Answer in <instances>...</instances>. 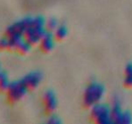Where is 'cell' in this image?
I'll return each instance as SVG.
<instances>
[{
    "mask_svg": "<svg viewBox=\"0 0 132 124\" xmlns=\"http://www.w3.org/2000/svg\"><path fill=\"white\" fill-rule=\"evenodd\" d=\"M46 98H47V105H48L49 109L53 110L56 107V105H57V103H56V98H55V97H54V95L52 93H48Z\"/></svg>",
    "mask_w": 132,
    "mask_h": 124,
    "instance_id": "cell-5",
    "label": "cell"
},
{
    "mask_svg": "<svg viewBox=\"0 0 132 124\" xmlns=\"http://www.w3.org/2000/svg\"><path fill=\"white\" fill-rule=\"evenodd\" d=\"M91 116L97 123L108 124L113 122L111 117V108H110L104 104L98 103L93 105L91 110Z\"/></svg>",
    "mask_w": 132,
    "mask_h": 124,
    "instance_id": "cell-2",
    "label": "cell"
},
{
    "mask_svg": "<svg viewBox=\"0 0 132 124\" xmlns=\"http://www.w3.org/2000/svg\"><path fill=\"white\" fill-rule=\"evenodd\" d=\"M104 94L105 88L103 85L98 82H92L86 88L84 94V104L85 106L92 107L95 104L101 102Z\"/></svg>",
    "mask_w": 132,
    "mask_h": 124,
    "instance_id": "cell-1",
    "label": "cell"
},
{
    "mask_svg": "<svg viewBox=\"0 0 132 124\" xmlns=\"http://www.w3.org/2000/svg\"><path fill=\"white\" fill-rule=\"evenodd\" d=\"M67 33H68V30H67V28L65 26H59L56 29V35H57V37L59 38H65Z\"/></svg>",
    "mask_w": 132,
    "mask_h": 124,
    "instance_id": "cell-6",
    "label": "cell"
},
{
    "mask_svg": "<svg viewBox=\"0 0 132 124\" xmlns=\"http://www.w3.org/2000/svg\"><path fill=\"white\" fill-rule=\"evenodd\" d=\"M124 84L127 87H132V64H129L125 68Z\"/></svg>",
    "mask_w": 132,
    "mask_h": 124,
    "instance_id": "cell-3",
    "label": "cell"
},
{
    "mask_svg": "<svg viewBox=\"0 0 132 124\" xmlns=\"http://www.w3.org/2000/svg\"><path fill=\"white\" fill-rule=\"evenodd\" d=\"M132 122V114L129 111H123L122 115L120 117V122L121 124H129Z\"/></svg>",
    "mask_w": 132,
    "mask_h": 124,
    "instance_id": "cell-4",
    "label": "cell"
}]
</instances>
